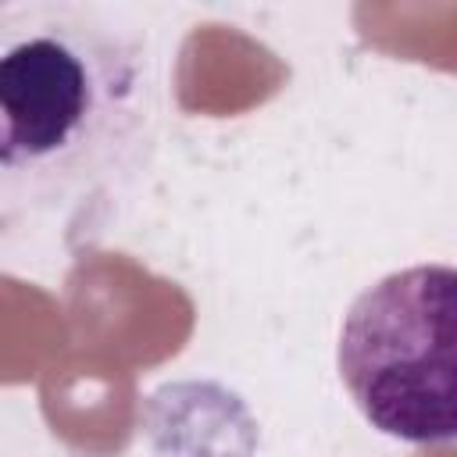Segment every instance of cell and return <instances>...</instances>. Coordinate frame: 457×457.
I'll use <instances>...</instances> for the list:
<instances>
[{
    "instance_id": "6da1fadb",
    "label": "cell",
    "mask_w": 457,
    "mask_h": 457,
    "mask_svg": "<svg viewBox=\"0 0 457 457\" xmlns=\"http://www.w3.org/2000/svg\"><path fill=\"white\" fill-rule=\"evenodd\" d=\"M136 43L89 11L32 4L0 14V179L29 193L86 186L146 121Z\"/></svg>"
},
{
    "instance_id": "7a4b0ae2",
    "label": "cell",
    "mask_w": 457,
    "mask_h": 457,
    "mask_svg": "<svg viewBox=\"0 0 457 457\" xmlns=\"http://www.w3.org/2000/svg\"><path fill=\"white\" fill-rule=\"evenodd\" d=\"M339 378L371 428L414 446L457 432V275L414 264L368 286L346 311Z\"/></svg>"
}]
</instances>
